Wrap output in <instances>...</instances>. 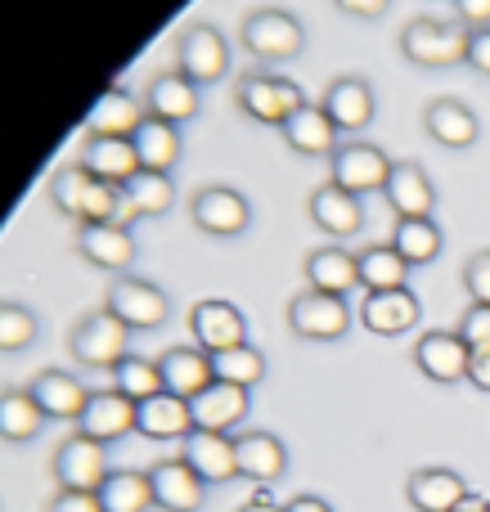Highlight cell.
Segmentation results:
<instances>
[{
    "label": "cell",
    "mask_w": 490,
    "mask_h": 512,
    "mask_svg": "<svg viewBox=\"0 0 490 512\" xmlns=\"http://www.w3.org/2000/svg\"><path fill=\"white\" fill-rule=\"evenodd\" d=\"M189 337H194V346H203L207 355L230 351V346L248 342V319H243V310L234 306V301L203 297L189 306Z\"/></svg>",
    "instance_id": "obj_13"
},
{
    "label": "cell",
    "mask_w": 490,
    "mask_h": 512,
    "mask_svg": "<svg viewBox=\"0 0 490 512\" xmlns=\"http://www.w3.org/2000/svg\"><path fill=\"white\" fill-rule=\"evenodd\" d=\"M459 279H464L468 301H482V306H490V248H477L473 256H468Z\"/></svg>",
    "instance_id": "obj_44"
},
{
    "label": "cell",
    "mask_w": 490,
    "mask_h": 512,
    "mask_svg": "<svg viewBox=\"0 0 490 512\" xmlns=\"http://www.w3.org/2000/svg\"><path fill=\"white\" fill-rule=\"evenodd\" d=\"M50 418L32 400L27 387H0V441L5 445H32Z\"/></svg>",
    "instance_id": "obj_35"
},
{
    "label": "cell",
    "mask_w": 490,
    "mask_h": 512,
    "mask_svg": "<svg viewBox=\"0 0 490 512\" xmlns=\"http://www.w3.org/2000/svg\"><path fill=\"white\" fill-rule=\"evenodd\" d=\"M455 333L468 342V351H490V306H482V301H468V310L459 315Z\"/></svg>",
    "instance_id": "obj_43"
},
{
    "label": "cell",
    "mask_w": 490,
    "mask_h": 512,
    "mask_svg": "<svg viewBox=\"0 0 490 512\" xmlns=\"http://www.w3.org/2000/svg\"><path fill=\"white\" fill-rule=\"evenodd\" d=\"M108 445L90 441V436L72 432L68 441L54 450V481L59 490H86V495H99V486L108 481Z\"/></svg>",
    "instance_id": "obj_12"
},
{
    "label": "cell",
    "mask_w": 490,
    "mask_h": 512,
    "mask_svg": "<svg viewBox=\"0 0 490 512\" xmlns=\"http://www.w3.org/2000/svg\"><path fill=\"white\" fill-rule=\"evenodd\" d=\"M180 459L207 481V486H230L239 481V459H234V436L225 432H189L180 441Z\"/></svg>",
    "instance_id": "obj_26"
},
{
    "label": "cell",
    "mask_w": 490,
    "mask_h": 512,
    "mask_svg": "<svg viewBox=\"0 0 490 512\" xmlns=\"http://www.w3.org/2000/svg\"><path fill=\"white\" fill-rule=\"evenodd\" d=\"M284 319L302 342H342L351 333V306L347 297H333V292H315L302 288L288 297Z\"/></svg>",
    "instance_id": "obj_8"
},
{
    "label": "cell",
    "mask_w": 490,
    "mask_h": 512,
    "mask_svg": "<svg viewBox=\"0 0 490 512\" xmlns=\"http://www.w3.org/2000/svg\"><path fill=\"white\" fill-rule=\"evenodd\" d=\"M464 27H490V0H450Z\"/></svg>",
    "instance_id": "obj_47"
},
{
    "label": "cell",
    "mask_w": 490,
    "mask_h": 512,
    "mask_svg": "<svg viewBox=\"0 0 490 512\" xmlns=\"http://www.w3.org/2000/svg\"><path fill=\"white\" fill-rule=\"evenodd\" d=\"M302 274H306V288H315V292H333V297H347L351 288H360L356 252L338 248V243H324V248L306 252Z\"/></svg>",
    "instance_id": "obj_32"
},
{
    "label": "cell",
    "mask_w": 490,
    "mask_h": 512,
    "mask_svg": "<svg viewBox=\"0 0 490 512\" xmlns=\"http://www.w3.org/2000/svg\"><path fill=\"white\" fill-rule=\"evenodd\" d=\"M284 512H333L329 499H320V495H293L284 504Z\"/></svg>",
    "instance_id": "obj_50"
},
{
    "label": "cell",
    "mask_w": 490,
    "mask_h": 512,
    "mask_svg": "<svg viewBox=\"0 0 490 512\" xmlns=\"http://www.w3.org/2000/svg\"><path fill=\"white\" fill-rule=\"evenodd\" d=\"M239 512H284V504H275V499H270V490H257V495H252Z\"/></svg>",
    "instance_id": "obj_51"
},
{
    "label": "cell",
    "mask_w": 490,
    "mask_h": 512,
    "mask_svg": "<svg viewBox=\"0 0 490 512\" xmlns=\"http://www.w3.org/2000/svg\"><path fill=\"white\" fill-rule=\"evenodd\" d=\"M279 135H284V144L297 153V158H333V149L342 144L338 126L329 122L324 104H302L284 126H279Z\"/></svg>",
    "instance_id": "obj_31"
},
{
    "label": "cell",
    "mask_w": 490,
    "mask_h": 512,
    "mask_svg": "<svg viewBox=\"0 0 490 512\" xmlns=\"http://www.w3.org/2000/svg\"><path fill=\"white\" fill-rule=\"evenodd\" d=\"M77 256L95 270H108V274H131L135 256V234L126 225H113V221H95V225H77Z\"/></svg>",
    "instance_id": "obj_16"
},
{
    "label": "cell",
    "mask_w": 490,
    "mask_h": 512,
    "mask_svg": "<svg viewBox=\"0 0 490 512\" xmlns=\"http://www.w3.org/2000/svg\"><path fill=\"white\" fill-rule=\"evenodd\" d=\"M189 409H194L198 432H225L230 436L234 427H243V418H248L252 391L230 387V382H212L207 391H198V396L189 400Z\"/></svg>",
    "instance_id": "obj_29"
},
{
    "label": "cell",
    "mask_w": 490,
    "mask_h": 512,
    "mask_svg": "<svg viewBox=\"0 0 490 512\" xmlns=\"http://www.w3.org/2000/svg\"><path fill=\"white\" fill-rule=\"evenodd\" d=\"M122 194H126V203H131L135 221H144V216H167L171 207H176L180 189H176V180H171L167 171H144L140 167L122 185Z\"/></svg>",
    "instance_id": "obj_37"
},
{
    "label": "cell",
    "mask_w": 490,
    "mask_h": 512,
    "mask_svg": "<svg viewBox=\"0 0 490 512\" xmlns=\"http://www.w3.org/2000/svg\"><path fill=\"white\" fill-rule=\"evenodd\" d=\"M234 459H239V481H252L257 490H270L288 472V445L275 432H239L234 436Z\"/></svg>",
    "instance_id": "obj_20"
},
{
    "label": "cell",
    "mask_w": 490,
    "mask_h": 512,
    "mask_svg": "<svg viewBox=\"0 0 490 512\" xmlns=\"http://www.w3.org/2000/svg\"><path fill=\"white\" fill-rule=\"evenodd\" d=\"M333 5H338L342 14H351V18H365V23H374V18H383L387 9H392V0H333Z\"/></svg>",
    "instance_id": "obj_48"
},
{
    "label": "cell",
    "mask_w": 490,
    "mask_h": 512,
    "mask_svg": "<svg viewBox=\"0 0 490 512\" xmlns=\"http://www.w3.org/2000/svg\"><path fill=\"white\" fill-rule=\"evenodd\" d=\"M149 486H153V508H162V512H198L207 504V490H212L180 454L176 459L153 463Z\"/></svg>",
    "instance_id": "obj_21"
},
{
    "label": "cell",
    "mask_w": 490,
    "mask_h": 512,
    "mask_svg": "<svg viewBox=\"0 0 490 512\" xmlns=\"http://www.w3.org/2000/svg\"><path fill=\"white\" fill-rule=\"evenodd\" d=\"M135 144V158H140L144 171H176L180 158H185V140H180V126L171 122H158V117H144L131 135Z\"/></svg>",
    "instance_id": "obj_33"
},
{
    "label": "cell",
    "mask_w": 490,
    "mask_h": 512,
    "mask_svg": "<svg viewBox=\"0 0 490 512\" xmlns=\"http://www.w3.org/2000/svg\"><path fill=\"white\" fill-rule=\"evenodd\" d=\"M234 104H239V113L248 117V122L284 126L288 117H293L302 104H311V99H306V90L297 86L293 77H284V72L248 68V72H239V81H234Z\"/></svg>",
    "instance_id": "obj_3"
},
{
    "label": "cell",
    "mask_w": 490,
    "mask_h": 512,
    "mask_svg": "<svg viewBox=\"0 0 490 512\" xmlns=\"http://www.w3.org/2000/svg\"><path fill=\"white\" fill-rule=\"evenodd\" d=\"M455 512H490V499H482V495H468Z\"/></svg>",
    "instance_id": "obj_52"
},
{
    "label": "cell",
    "mask_w": 490,
    "mask_h": 512,
    "mask_svg": "<svg viewBox=\"0 0 490 512\" xmlns=\"http://www.w3.org/2000/svg\"><path fill=\"white\" fill-rule=\"evenodd\" d=\"M81 167L90 176L108 180V185H126V180L140 171V158H135V144L131 140H86L81 135Z\"/></svg>",
    "instance_id": "obj_36"
},
{
    "label": "cell",
    "mask_w": 490,
    "mask_h": 512,
    "mask_svg": "<svg viewBox=\"0 0 490 512\" xmlns=\"http://www.w3.org/2000/svg\"><path fill=\"white\" fill-rule=\"evenodd\" d=\"M176 68L185 72L194 86H216L230 72V41L216 23L194 18L176 32Z\"/></svg>",
    "instance_id": "obj_6"
},
{
    "label": "cell",
    "mask_w": 490,
    "mask_h": 512,
    "mask_svg": "<svg viewBox=\"0 0 490 512\" xmlns=\"http://www.w3.org/2000/svg\"><path fill=\"white\" fill-rule=\"evenodd\" d=\"M189 221L207 239H239L252 225V203L234 185H203L189 198Z\"/></svg>",
    "instance_id": "obj_9"
},
{
    "label": "cell",
    "mask_w": 490,
    "mask_h": 512,
    "mask_svg": "<svg viewBox=\"0 0 490 512\" xmlns=\"http://www.w3.org/2000/svg\"><path fill=\"white\" fill-rule=\"evenodd\" d=\"M423 131H428V140H437L441 149L459 153L482 140V117L459 95H441V99H428V108H423Z\"/></svg>",
    "instance_id": "obj_23"
},
{
    "label": "cell",
    "mask_w": 490,
    "mask_h": 512,
    "mask_svg": "<svg viewBox=\"0 0 490 512\" xmlns=\"http://www.w3.org/2000/svg\"><path fill=\"white\" fill-rule=\"evenodd\" d=\"M473 495L455 468H419L405 477V504L414 512H455Z\"/></svg>",
    "instance_id": "obj_27"
},
{
    "label": "cell",
    "mask_w": 490,
    "mask_h": 512,
    "mask_svg": "<svg viewBox=\"0 0 490 512\" xmlns=\"http://www.w3.org/2000/svg\"><path fill=\"white\" fill-rule=\"evenodd\" d=\"M45 512H104V508H99V495H86V490H59V495L45 504Z\"/></svg>",
    "instance_id": "obj_46"
},
{
    "label": "cell",
    "mask_w": 490,
    "mask_h": 512,
    "mask_svg": "<svg viewBox=\"0 0 490 512\" xmlns=\"http://www.w3.org/2000/svg\"><path fill=\"white\" fill-rule=\"evenodd\" d=\"M77 432L90 436L99 445H117L135 432V400L122 396L117 387H104V391H90L86 409L77 418Z\"/></svg>",
    "instance_id": "obj_19"
},
{
    "label": "cell",
    "mask_w": 490,
    "mask_h": 512,
    "mask_svg": "<svg viewBox=\"0 0 490 512\" xmlns=\"http://www.w3.org/2000/svg\"><path fill=\"white\" fill-rule=\"evenodd\" d=\"M306 212H311L315 230L329 234V243H342L365 230V203H360V194L333 185V180H324V185L306 198Z\"/></svg>",
    "instance_id": "obj_18"
},
{
    "label": "cell",
    "mask_w": 490,
    "mask_h": 512,
    "mask_svg": "<svg viewBox=\"0 0 490 512\" xmlns=\"http://www.w3.org/2000/svg\"><path fill=\"white\" fill-rule=\"evenodd\" d=\"M239 41L257 63H293L297 54L306 50V27H302V18L288 14V9L261 5V9L243 14Z\"/></svg>",
    "instance_id": "obj_4"
},
{
    "label": "cell",
    "mask_w": 490,
    "mask_h": 512,
    "mask_svg": "<svg viewBox=\"0 0 490 512\" xmlns=\"http://www.w3.org/2000/svg\"><path fill=\"white\" fill-rule=\"evenodd\" d=\"M113 387L122 391V396H131L135 405H140V400H149V396H158V391H167V387H162L158 360H149V355H135V351L117 360V369H113Z\"/></svg>",
    "instance_id": "obj_41"
},
{
    "label": "cell",
    "mask_w": 490,
    "mask_h": 512,
    "mask_svg": "<svg viewBox=\"0 0 490 512\" xmlns=\"http://www.w3.org/2000/svg\"><path fill=\"white\" fill-rule=\"evenodd\" d=\"M144 117H149L144 113V99H135L126 86H108V90H99L90 113L81 117V135L86 140H131Z\"/></svg>",
    "instance_id": "obj_14"
},
{
    "label": "cell",
    "mask_w": 490,
    "mask_h": 512,
    "mask_svg": "<svg viewBox=\"0 0 490 512\" xmlns=\"http://www.w3.org/2000/svg\"><path fill=\"white\" fill-rule=\"evenodd\" d=\"M396 50L405 54V63L423 72H437V68H459L468 54V27L459 18H432L419 14L401 27V41Z\"/></svg>",
    "instance_id": "obj_2"
},
{
    "label": "cell",
    "mask_w": 490,
    "mask_h": 512,
    "mask_svg": "<svg viewBox=\"0 0 490 512\" xmlns=\"http://www.w3.org/2000/svg\"><path fill=\"white\" fill-rule=\"evenodd\" d=\"M99 508L104 512H149L153 508V486L149 472L140 468H117L99 486Z\"/></svg>",
    "instance_id": "obj_39"
},
{
    "label": "cell",
    "mask_w": 490,
    "mask_h": 512,
    "mask_svg": "<svg viewBox=\"0 0 490 512\" xmlns=\"http://www.w3.org/2000/svg\"><path fill=\"white\" fill-rule=\"evenodd\" d=\"M468 387L490 396V351H473V360H468Z\"/></svg>",
    "instance_id": "obj_49"
},
{
    "label": "cell",
    "mask_w": 490,
    "mask_h": 512,
    "mask_svg": "<svg viewBox=\"0 0 490 512\" xmlns=\"http://www.w3.org/2000/svg\"><path fill=\"white\" fill-rule=\"evenodd\" d=\"M329 176H333V185L351 189L360 198L383 194L387 176H392V158H387V149H378L369 140H342L329 158Z\"/></svg>",
    "instance_id": "obj_10"
},
{
    "label": "cell",
    "mask_w": 490,
    "mask_h": 512,
    "mask_svg": "<svg viewBox=\"0 0 490 512\" xmlns=\"http://www.w3.org/2000/svg\"><path fill=\"white\" fill-rule=\"evenodd\" d=\"M27 391H32V400L41 405V414L50 418V423H77L81 409H86V400H90V387L77 378V373H68V369L32 373Z\"/></svg>",
    "instance_id": "obj_24"
},
{
    "label": "cell",
    "mask_w": 490,
    "mask_h": 512,
    "mask_svg": "<svg viewBox=\"0 0 490 512\" xmlns=\"http://www.w3.org/2000/svg\"><path fill=\"white\" fill-rule=\"evenodd\" d=\"M68 355L81 369H117L122 355H131V328L113 315V310H86L72 319L68 328Z\"/></svg>",
    "instance_id": "obj_5"
},
{
    "label": "cell",
    "mask_w": 490,
    "mask_h": 512,
    "mask_svg": "<svg viewBox=\"0 0 490 512\" xmlns=\"http://www.w3.org/2000/svg\"><path fill=\"white\" fill-rule=\"evenodd\" d=\"M320 104H324V113H329V122L338 126V135H360L369 122H374V113H378L374 86H369L365 77H356V72L333 77L329 86H324Z\"/></svg>",
    "instance_id": "obj_17"
},
{
    "label": "cell",
    "mask_w": 490,
    "mask_h": 512,
    "mask_svg": "<svg viewBox=\"0 0 490 512\" xmlns=\"http://www.w3.org/2000/svg\"><path fill=\"white\" fill-rule=\"evenodd\" d=\"M158 373H162V387L171 391V396H185L194 400L198 391H207L216 382V369H212V355L203 351V346H167V351L158 355Z\"/></svg>",
    "instance_id": "obj_28"
},
{
    "label": "cell",
    "mask_w": 490,
    "mask_h": 512,
    "mask_svg": "<svg viewBox=\"0 0 490 512\" xmlns=\"http://www.w3.org/2000/svg\"><path fill=\"white\" fill-rule=\"evenodd\" d=\"M104 310H113L131 333H153V328H162L171 319V297L153 279L113 274V283L104 292Z\"/></svg>",
    "instance_id": "obj_7"
},
{
    "label": "cell",
    "mask_w": 490,
    "mask_h": 512,
    "mask_svg": "<svg viewBox=\"0 0 490 512\" xmlns=\"http://www.w3.org/2000/svg\"><path fill=\"white\" fill-rule=\"evenodd\" d=\"M392 243L410 265H432L446 248V230L437 225V216H410V221H396Z\"/></svg>",
    "instance_id": "obj_38"
},
{
    "label": "cell",
    "mask_w": 490,
    "mask_h": 512,
    "mask_svg": "<svg viewBox=\"0 0 490 512\" xmlns=\"http://www.w3.org/2000/svg\"><path fill=\"white\" fill-rule=\"evenodd\" d=\"M464 63L473 72H482V77H490V27H468V54Z\"/></svg>",
    "instance_id": "obj_45"
},
{
    "label": "cell",
    "mask_w": 490,
    "mask_h": 512,
    "mask_svg": "<svg viewBox=\"0 0 490 512\" xmlns=\"http://www.w3.org/2000/svg\"><path fill=\"white\" fill-rule=\"evenodd\" d=\"M212 369H216V382H230V387L252 391L266 382V355H261L252 342H243V346H230V351H216Z\"/></svg>",
    "instance_id": "obj_40"
},
{
    "label": "cell",
    "mask_w": 490,
    "mask_h": 512,
    "mask_svg": "<svg viewBox=\"0 0 490 512\" xmlns=\"http://www.w3.org/2000/svg\"><path fill=\"white\" fill-rule=\"evenodd\" d=\"M419 319H423V301L410 288L365 292V301H360V324L374 337H405L419 328Z\"/></svg>",
    "instance_id": "obj_22"
},
{
    "label": "cell",
    "mask_w": 490,
    "mask_h": 512,
    "mask_svg": "<svg viewBox=\"0 0 490 512\" xmlns=\"http://www.w3.org/2000/svg\"><path fill=\"white\" fill-rule=\"evenodd\" d=\"M135 432H140L144 441H185V436L194 432V409H189L185 396L158 391V396L135 405Z\"/></svg>",
    "instance_id": "obj_30"
},
{
    "label": "cell",
    "mask_w": 490,
    "mask_h": 512,
    "mask_svg": "<svg viewBox=\"0 0 490 512\" xmlns=\"http://www.w3.org/2000/svg\"><path fill=\"white\" fill-rule=\"evenodd\" d=\"M50 203L59 216L77 225H95V221H113V225H135V212L126 203L122 185H108V180L90 176L81 162H68L50 176Z\"/></svg>",
    "instance_id": "obj_1"
},
{
    "label": "cell",
    "mask_w": 490,
    "mask_h": 512,
    "mask_svg": "<svg viewBox=\"0 0 490 512\" xmlns=\"http://www.w3.org/2000/svg\"><path fill=\"white\" fill-rule=\"evenodd\" d=\"M41 337V319L23 301H0V355H18L27 346H36Z\"/></svg>",
    "instance_id": "obj_42"
},
{
    "label": "cell",
    "mask_w": 490,
    "mask_h": 512,
    "mask_svg": "<svg viewBox=\"0 0 490 512\" xmlns=\"http://www.w3.org/2000/svg\"><path fill=\"white\" fill-rule=\"evenodd\" d=\"M360 265V288L365 292H392V288H410V270L414 265L396 252V243H369V248L356 252Z\"/></svg>",
    "instance_id": "obj_34"
},
{
    "label": "cell",
    "mask_w": 490,
    "mask_h": 512,
    "mask_svg": "<svg viewBox=\"0 0 490 512\" xmlns=\"http://www.w3.org/2000/svg\"><path fill=\"white\" fill-rule=\"evenodd\" d=\"M468 342L455 333V328H428L414 342V369L423 373L437 387H455V382H468Z\"/></svg>",
    "instance_id": "obj_11"
},
{
    "label": "cell",
    "mask_w": 490,
    "mask_h": 512,
    "mask_svg": "<svg viewBox=\"0 0 490 512\" xmlns=\"http://www.w3.org/2000/svg\"><path fill=\"white\" fill-rule=\"evenodd\" d=\"M198 90L203 86H194L180 68H167V72H153L140 99H144V113L149 117L171 122V126H185L203 113V95H198Z\"/></svg>",
    "instance_id": "obj_15"
},
{
    "label": "cell",
    "mask_w": 490,
    "mask_h": 512,
    "mask_svg": "<svg viewBox=\"0 0 490 512\" xmlns=\"http://www.w3.org/2000/svg\"><path fill=\"white\" fill-rule=\"evenodd\" d=\"M387 207L396 212V221H410V216H432L437 212V185H432L428 167L423 162H392V176L383 185Z\"/></svg>",
    "instance_id": "obj_25"
}]
</instances>
